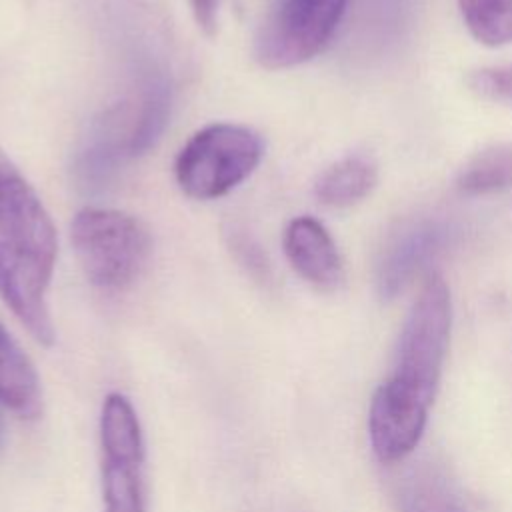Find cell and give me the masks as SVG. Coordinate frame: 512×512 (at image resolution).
Returning <instances> with one entry per match:
<instances>
[{
  "label": "cell",
  "instance_id": "7",
  "mask_svg": "<svg viewBox=\"0 0 512 512\" xmlns=\"http://www.w3.org/2000/svg\"><path fill=\"white\" fill-rule=\"evenodd\" d=\"M104 512H148L144 484V438L132 402L110 392L100 412Z\"/></svg>",
  "mask_w": 512,
  "mask_h": 512
},
{
  "label": "cell",
  "instance_id": "11",
  "mask_svg": "<svg viewBox=\"0 0 512 512\" xmlns=\"http://www.w3.org/2000/svg\"><path fill=\"white\" fill-rule=\"evenodd\" d=\"M464 194H490L512 186V146L496 144L478 152L458 176Z\"/></svg>",
  "mask_w": 512,
  "mask_h": 512
},
{
  "label": "cell",
  "instance_id": "4",
  "mask_svg": "<svg viewBox=\"0 0 512 512\" xmlns=\"http://www.w3.org/2000/svg\"><path fill=\"white\" fill-rule=\"evenodd\" d=\"M70 238L86 278L102 290L132 284L152 248L146 226L114 208H82L72 220Z\"/></svg>",
  "mask_w": 512,
  "mask_h": 512
},
{
  "label": "cell",
  "instance_id": "14",
  "mask_svg": "<svg viewBox=\"0 0 512 512\" xmlns=\"http://www.w3.org/2000/svg\"><path fill=\"white\" fill-rule=\"evenodd\" d=\"M228 246L232 250V254L236 256V260L252 274L258 278H264L268 272V262L260 250V246L254 242V238L250 234H246L244 230L232 228L228 232Z\"/></svg>",
  "mask_w": 512,
  "mask_h": 512
},
{
  "label": "cell",
  "instance_id": "2",
  "mask_svg": "<svg viewBox=\"0 0 512 512\" xmlns=\"http://www.w3.org/2000/svg\"><path fill=\"white\" fill-rule=\"evenodd\" d=\"M54 262V224L34 188L0 152V296L44 346L56 338L46 300Z\"/></svg>",
  "mask_w": 512,
  "mask_h": 512
},
{
  "label": "cell",
  "instance_id": "15",
  "mask_svg": "<svg viewBox=\"0 0 512 512\" xmlns=\"http://www.w3.org/2000/svg\"><path fill=\"white\" fill-rule=\"evenodd\" d=\"M406 512H462L442 488H420L408 500Z\"/></svg>",
  "mask_w": 512,
  "mask_h": 512
},
{
  "label": "cell",
  "instance_id": "12",
  "mask_svg": "<svg viewBox=\"0 0 512 512\" xmlns=\"http://www.w3.org/2000/svg\"><path fill=\"white\" fill-rule=\"evenodd\" d=\"M468 32L484 46L512 42V0H458Z\"/></svg>",
  "mask_w": 512,
  "mask_h": 512
},
{
  "label": "cell",
  "instance_id": "6",
  "mask_svg": "<svg viewBox=\"0 0 512 512\" xmlns=\"http://www.w3.org/2000/svg\"><path fill=\"white\" fill-rule=\"evenodd\" d=\"M350 0H270L254 38L256 60L270 70L314 58L336 32Z\"/></svg>",
  "mask_w": 512,
  "mask_h": 512
},
{
  "label": "cell",
  "instance_id": "8",
  "mask_svg": "<svg viewBox=\"0 0 512 512\" xmlns=\"http://www.w3.org/2000/svg\"><path fill=\"white\" fill-rule=\"evenodd\" d=\"M284 252L292 268L312 286L334 290L344 278L340 252L330 232L312 216H298L284 230Z\"/></svg>",
  "mask_w": 512,
  "mask_h": 512
},
{
  "label": "cell",
  "instance_id": "3",
  "mask_svg": "<svg viewBox=\"0 0 512 512\" xmlns=\"http://www.w3.org/2000/svg\"><path fill=\"white\" fill-rule=\"evenodd\" d=\"M170 112V86L148 74L138 92L110 106L92 126L78 156V174L88 186H100L128 158L148 150L162 134Z\"/></svg>",
  "mask_w": 512,
  "mask_h": 512
},
{
  "label": "cell",
  "instance_id": "13",
  "mask_svg": "<svg viewBox=\"0 0 512 512\" xmlns=\"http://www.w3.org/2000/svg\"><path fill=\"white\" fill-rule=\"evenodd\" d=\"M468 86L478 96L512 108V64L474 70L468 76Z\"/></svg>",
  "mask_w": 512,
  "mask_h": 512
},
{
  "label": "cell",
  "instance_id": "1",
  "mask_svg": "<svg viewBox=\"0 0 512 512\" xmlns=\"http://www.w3.org/2000/svg\"><path fill=\"white\" fill-rule=\"evenodd\" d=\"M452 324L450 290L428 274L400 330L388 378L372 396L368 434L382 462L408 456L420 442L440 382Z\"/></svg>",
  "mask_w": 512,
  "mask_h": 512
},
{
  "label": "cell",
  "instance_id": "9",
  "mask_svg": "<svg viewBox=\"0 0 512 512\" xmlns=\"http://www.w3.org/2000/svg\"><path fill=\"white\" fill-rule=\"evenodd\" d=\"M0 404L20 418L34 420L42 414L40 378L16 340L0 322Z\"/></svg>",
  "mask_w": 512,
  "mask_h": 512
},
{
  "label": "cell",
  "instance_id": "16",
  "mask_svg": "<svg viewBox=\"0 0 512 512\" xmlns=\"http://www.w3.org/2000/svg\"><path fill=\"white\" fill-rule=\"evenodd\" d=\"M192 16L198 24V28L204 30V34L212 36L218 30V14H220V6L222 0H186Z\"/></svg>",
  "mask_w": 512,
  "mask_h": 512
},
{
  "label": "cell",
  "instance_id": "17",
  "mask_svg": "<svg viewBox=\"0 0 512 512\" xmlns=\"http://www.w3.org/2000/svg\"><path fill=\"white\" fill-rule=\"evenodd\" d=\"M0 442H2V416H0Z\"/></svg>",
  "mask_w": 512,
  "mask_h": 512
},
{
  "label": "cell",
  "instance_id": "5",
  "mask_svg": "<svg viewBox=\"0 0 512 512\" xmlns=\"http://www.w3.org/2000/svg\"><path fill=\"white\" fill-rule=\"evenodd\" d=\"M262 138L240 124L218 122L198 130L178 152L174 174L180 190L196 200H214L244 182L260 164Z\"/></svg>",
  "mask_w": 512,
  "mask_h": 512
},
{
  "label": "cell",
  "instance_id": "10",
  "mask_svg": "<svg viewBox=\"0 0 512 512\" xmlns=\"http://www.w3.org/2000/svg\"><path fill=\"white\" fill-rule=\"evenodd\" d=\"M378 170L366 156H346L328 166L314 184L318 202L332 208H346L370 194L376 186Z\"/></svg>",
  "mask_w": 512,
  "mask_h": 512
}]
</instances>
